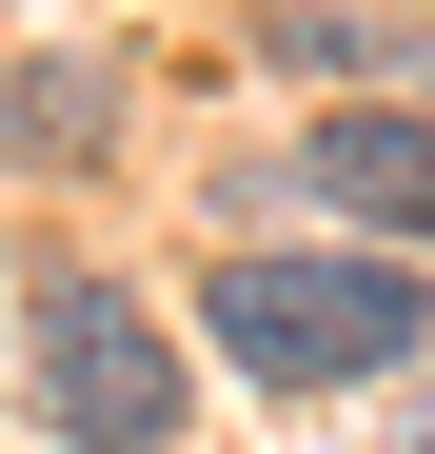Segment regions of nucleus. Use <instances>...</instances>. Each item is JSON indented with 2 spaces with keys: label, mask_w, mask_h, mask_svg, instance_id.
<instances>
[{
  "label": "nucleus",
  "mask_w": 435,
  "mask_h": 454,
  "mask_svg": "<svg viewBox=\"0 0 435 454\" xmlns=\"http://www.w3.org/2000/svg\"><path fill=\"white\" fill-rule=\"evenodd\" d=\"M198 336L238 375H277V395H356V375H396V336H435V317H415V257H257V238H218Z\"/></svg>",
  "instance_id": "obj_1"
},
{
  "label": "nucleus",
  "mask_w": 435,
  "mask_h": 454,
  "mask_svg": "<svg viewBox=\"0 0 435 454\" xmlns=\"http://www.w3.org/2000/svg\"><path fill=\"white\" fill-rule=\"evenodd\" d=\"M20 395H40V434H80V454H159L178 434V336L138 317L119 277H40L20 296Z\"/></svg>",
  "instance_id": "obj_2"
},
{
  "label": "nucleus",
  "mask_w": 435,
  "mask_h": 454,
  "mask_svg": "<svg viewBox=\"0 0 435 454\" xmlns=\"http://www.w3.org/2000/svg\"><path fill=\"white\" fill-rule=\"evenodd\" d=\"M297 178H317L376 257H415V238H435V119H317V138H297Z\"/></svg>",
  "instance_id": "obj_3"
},
{
  "label": "nucleus",
  "mask_w": 435,
  "mask_h": 454,
  "mask_svg": "<svg viewBox=\"0 0 435 454\" xmlns=\"http://www.w3.org/2000/svg\"><path fill=\"white\" fill-rule=\"evenodd\" d=\"M396 454H435V395H396Z\"/></svg>",
  "instance_id": "obj_4"
}]
</instances>
